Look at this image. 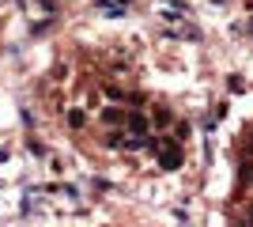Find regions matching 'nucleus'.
<instances>
[{
  "instance_id": "2",
  "label": "nucleus",
  "mask_w": 253,
  "mask_h": 227,
  "mask_svg": "<svg viewBox=\"0 0 253 227\" xmlns=\"http://www.w3.org/2000/svg\"><path fill=\"white\" fill-rule=\"evenodd\" d=\"M125 125H128L132 133H136V136H148V129H151L144 114H128V118H125Z\"/></svg>"
},
{
  "instance_id": "5",
  "label": "nucleus",
  "mask_w": 253,
  "mask_h": 227,
  "mask_svg": "<svg viewBox=\"0 0 253 227\" xmlns=\"http://www.w3.org/2000/svg\"><path fill=\"white\" fill-rule=\"evenodd\" d=\"M250 220H253V208H250Z\"/></svg>"
},
{
  "instance_id": "3",
  "label": "nucleus",
  "mask_w": 253,
  "mask_h": 227,
  "mask_svg": "<svg viewBox=\"0 0 253 227\" xmlns=\"http://www.w3.org/2000/svg\"><path fill=\"white\" fill-rule=\"evenodd\" d=\"M102 121H106V125H121L125 114H121V110H102Z\"/></svg>"
},
{
  "instance_id": "4",
  "label": "nucleus",
  "mask_w": 253,
  "mask_h": 227,
  "mask_svg": "<svg viewBox=\"0 0 253 227\" xmlns=\"http://www.w3.org/2000/svg\"><path fill=\"white\" fill-rule=\"evenodd\" d=\"M68 125H72V129H80V125H84V114H80V110H72V114H68Z\"/></svg>"
},
{
  "instance_id": "1",
  "label": "nucleus",
  "mask_w": 253,
  "mask_h": 227,
  "mask_svg": "<svg viewBox=\"0 0 253 227\" xmlns=\"http://www.w3.org/2000/svg\"><path fill=\"white\" fill-rule=\"evenodd\" d=\"M159 167H163V171H178L181 167V148L178 144H159Z\"/></svg>"
}]
</instances>
